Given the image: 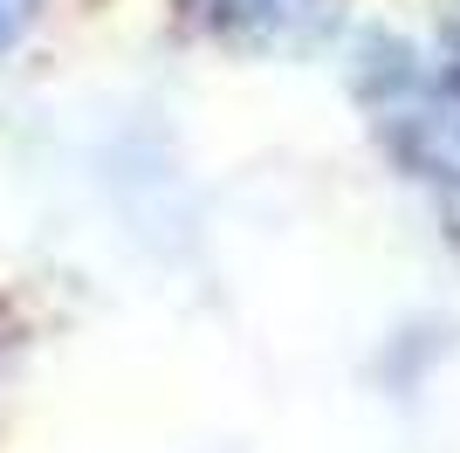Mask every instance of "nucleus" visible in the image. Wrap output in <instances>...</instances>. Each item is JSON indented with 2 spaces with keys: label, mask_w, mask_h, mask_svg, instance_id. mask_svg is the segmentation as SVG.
Listing matches in <instances>:
<instances>
[{
  "label": "nucleus",
  "mask_w": 460,
  "mask_h": 453,
  "mask_svg": "<svg viewBox=\"0 0 460 453\" xmlns=\"http://www.w3.org/2000/svg\"><path fill=\"white\" fill-rule=\"evenodd\" d=\"M433 62H440L447 90L460 96V7H454V14H447V41H440V56H433Z\"/></svg>",
  "instance_id": "1"
},
{
  "label": "nucleus",
  "mask_w": 460,
  "mask_h": 453,
  "mask_svg": "<svg viewBox=\"0 0 460 453\" xmlns=\"http://www.w3.org/2000/svg\"><path fill=\"white\" fill-rule=\"evenodd\" d=\"M227 14H296V0H220Z\"/></svg>",
  "instance_id": "2"
}]
</instances>
